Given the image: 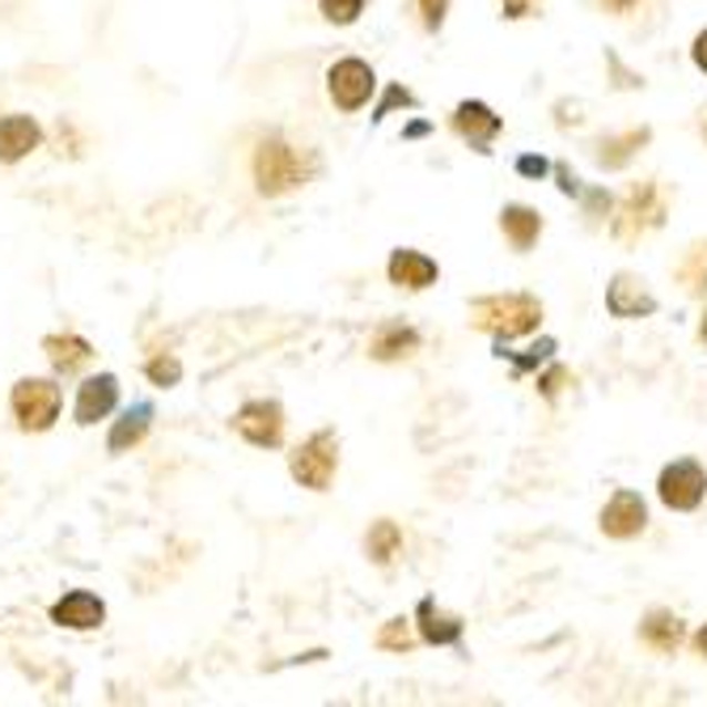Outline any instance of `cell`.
<instances>
[{
  "instance_id": "obj_31",
  "label": "cell",
  "mask_w": 707,
  "mask_h": 707,
  "mask_svg": "<svg viewBox=\"0 0 707 707\" xmlns=\"http://www.w3.org/2000/svg\"><path fill=\"white\" fill-rule=\"evenodd\" d=\"M543 0H504V13L509 18H525V13H534Z\"/></svg>"
},
{
  "instance_id": "obj_19",
  "label": "cell",
  "mask_w": 707,
  "mask_h": 707,
  "mask_svg": "<svg viewBox=\"0 0 707 707\" xmlns=\"http://www.w3.org/2000/svg\"><path fill=\"white\" fill-rule=\"evenodd\" d=\"M639 636H644V644H653L657 653H678V644H683V618H674V614H648L644 618V627H639Z\"/></svg>"
},
{
  "instance_id": "obj_15",
  "label": "cell",
  "mask_w": 707,
  "mask_h": 707,
  "mask_svg": "<svg viewBox=\"0 0 707 707\" xmlns=\"http://www.w3.org/2000/svg\"><path fill=\"white\" fill-rule=\"evenodd\" d=\"M606 309H611L614 318H644V314L657 309V301H653L632 276H618V280L611 284V293H606Z\"/></svg>"
},
{
  "instance_id": "obj_8",
  "label": "cell",
  "mask_w": 707,
  "mask_h": 707,
  "mask_svg": "<svg viewBox=\"0 0 707 707\" xmlns=\"http://www.w3.org/2000/svg\"><path fill=\"white\" fill-rule=\"evenodd\" d=\"M234 424H237V432L250 441V445L271 449V445H280V437H284V411L276 407V402L255 399V402H246V407L237 411Z\"/></svg>"
},
{
  "instance_id": "obj_35",
  "label": "cell",
  "mask_w": 707,
  "mask_h": 707,
  "mask_svg": "<svg viewBox=\"0 0 707 707\" xmlns=\"http://www.w3.org/2000/svg\"><path fill=\"white\" fill-rule=\"evenodd\" d=\"M695 644H699V653H704V657H707V627H704V632H699V639H695Z\"/></svg>"
},
{
  "instance_id": "obj_27",
  "label": "cell",
  "mask_w": 707,
  "mask_h": 707,
  "mask_svg": "<svg viewBox=\"0 0 707 707\" xmlns=\"http://www.w3.org/2000/svg\"><path fill=\"white\" fill-rule=\"evenodd\" d=\"M178 378H183V365H178L174 356L148 360V381H153V386H178Z\"/></svg>"
},
{
  "instance_id": "obj_37",
  "label": "cell",
  "mask_w": 707,
  "mask_h": 707,
  "mask_svg": "<svg viewBox=\"0 0 707 707\" xmlns=\"http://www.w3.org/2000/svg\"><path fill=\"white\" fill-rule=\"evenodd\" d=\"M704 136H707V111H704Z\"/></svg>"
},
{
  "instance_id": "obj_26",
  "label": "cell",
  "mask_w": 707,
  "mask_h": 707,
  "mask_svg": "<svg viewBox=\"0 0 707 707\" xmlns=\"http://www.w3.org/2000/svg\"><path fill=\"white\" fill-rule=\"evenodd\" d=\"M360 9H365V0H322V18L335 25H348L360 18Z\"/></svg>"
},
{
  "instance_id": "obj_20",
  "label": "cell",
  "mask_w": 707,
  "mask_h": 707,
  "mask_svg": "<svg viewBox=\"0 0 707 707\" xmlns=\"http://www.w3.org/2000/svg\"><path fill=\"white\" fill-rule=\"evenodd\" d=\"M420 348V335L411 327H399V322H390V327L378 330V339L369 344V352L373 360H399V356H411Z\"/></svg>"
},
{
  "instance_id": "obj_2",
  "label": "cell",
  "mask_w": 707,
  "mask_h": 707,
  "mask_svg": "<svg viewBox=\"0 0 707 707\" xmlns=\"http://www.w3.org/2000/svg\"><path fill=\"white\" fill-rule=\"evenodd\" d=\"M309 157H301L293 144L284 141H263L255 148V187L263 195H288L309 178Z\"/></svg>"
},
{
  "instance_id": "obj_11",
  "label": "cell",
  "mask_w": 707,
  "mask_h": 707,
  "mask_svg": "<svg viewBox=\"0 0 707 707\" xmlns=\"http://www.w3.org/2000/svg\"><path fill=\"white\" fill-rule=\"evenodd\" d=\"M119 402V381L111 373H98V378L81 381L76 390V424H98L115 411Z\"/></svg>"
},
{
  "instance_id": "obj_16",
  "label": "cell",
  "mask_w": 707,
  "mask_h": 707,
  "mask_svg": "<svg viewBox=\"0 0 707 707\" xmlns=\"http://www.w3.org/2000/svg\"><path fill=\"white\" fill-rule=\"evenodd\" d=\"M416 614H420V636H424L428 644H458V639H462V618H458V614H445L432 597H424Z\"/></svg>"
},
{
  "instance_id": "obj_4",
  "label": "cell",
  "mask_w": 707,
  "mask_h": 707,
  "mask_svg": "<svg viewBox=\"0 0 707 707\" xmlns=\"http://www.w3.org/2000/svg\"><path fill=\"white\" fill-rule=\"evenodd\" d=\"M660 221H665V195H660L657 183H639V187L627 191L623 208L614 216V234L623 242H639L648 229H657Z\"/></svg>"
},
{
  "instance_id": "obj_1",
  "label": "cell",
  "mask_w": 707,
  "mask_h": 707,
  "mask_svg": "<svg viewBox=\"0 0 707 707\" xmlns=\"http://www.w3.org/2000/svg\"><path fill=\"white\" fill-rule=\"evenodd\" d=\"M471 322L495 339H518L543 322V306L525 293H504V297H483L471 306Z\"/></svg>"
},
{
  "instance_id": "obj_18",
  "label": "cell",
  "mask_w": 707,
  "mask_h": 707,
  "mask_svg": "<svg viewBox=\"0 0 707 707\" xmlns=\"http://www.w3.org/2000/svg\"><path fill=\"white\" fill-rule=\"evenodd\" d=\"M500 225H504V234H509V242H513L518 250H530V246L539 242V234H543V216L534 213V208H521V204L504 208V213H500Z\"/></svg>"
},
{
  "instance_id": "obj_33",
  "label": "cell",
  "mask_w": 707,
  "mask_h": 707,
  "mask_svg": "<svg viewBox=\"0 0 707 707\" xmlns=\"http://www.w3.org/2000/svg\"><path fill=\"white\" fill-rule=\"evenodd\" d=\"M690 55H695V64H699V69L707 72V30L699 34V39H695V48H690Z\"/></svg>"
},
{
  "instance_id": "obj_13",
  "label": "cell",
  "mask_w": 707,
  "mask_h": 707,
  "mask_svg": "<svg viewBox=\"0 0 707 707\" xmlns=\"http://www.w3.org/2000/svg\"><path fill=\"white\" fill-rule=\"evenodd\" d=\"M453 127H458V132H462L479 153H488V144L500 136V127H504V123H500V115H492L483 102H462V106L453 111Z\"/></svg>"
},
{
  "instance_id": "obj_29",
  "label": "cell",
  "mask_w": 707,
  "mask_h": 707,
  "mask_svg": "<svg viewBox=\"0 0 707 707\" xmlns=\"http://www.w3.org/2000/svg\"><path fill=\"white\" fill-rule=\"evenodd\" d=\"M567 381H572V373H567V369H551V373H546V378L539 381V390H543L546 399H555V395L564 390Z\"/></svg>"
},
{
  "instance_id": "obj_9",
  "label": "cell",
  "mask_w": 707,
  "mask_h": 707,
  "mask_svg": "<svg viewBox=\"0 0 707 707\" xmlns=\"http://www.w3.org/2000/svg\"><path fill=\"white\" fill-rule=\"evenodd\" d=\"M102 618H106L102 597H94V593H85V590L64 593V597L51 606V623L72 627V632H94V627H102Z\"/></svg>"
},
{
  "instance_id": "obj_17",
  "label": "cell",
  "mask_w": 707,
  "mask_h": 707,
  "mask_svg": "<svg viewBox=\"0 0 707 707\" xmlns=\"http://www.w3.org/2000/svg\"><path fill=\"white\" fill-rule=\"evenodd\" d=\"M43 352H48V360L60 373H72V369H81V365L94 356V348H90V339H81V335H48V339H43Z\"/></svg>"
},
{
  "instance_id": "obj_36",
  "label": "cell",
  "mask_w": 707,
  "mask_h": 707,
  "mask_svg": "<svg viewBox=\"0 0 707 707\" xmlns=\"http://www.w3.org/2000/svg\"><path fill=\"white\" fill-rule=\"evenodd\" d=\"M704 339H707V314H704Z\"/></svg>"
},
{
  "instance_id": "obj_34",
  "label": "cell",
  "mask_w": 707,
  "mask_h": 707,
  "mask_svg": "<svg viewBox=\"0 0 707 707\" xmlns=\"http://www.w3.org/2000/svg\"><path fill=\"white\" fill-rule=\"evenodd\" d=\"M614 13H627V9H636V0H606Z\"/></svg>"
},
{
  "instance_id": "obj_6",
  "label": "cell",
  "mask_w": 707,
  "mask_h": 707,
  "mask_svg": "<svg viewBox=\"0 0 707 707\" xmlns=\"http://www.w3.org/2000/svg\"><path fill=\"white\" fill-rule=\"evenodd\" d=\"M707 492V474L699 462H674V467H665L660 471V483H657V495L665 509H699V500Z\"/></svg>"
},
{
  "instance_id": "obj_14",
  "label": "cell",
  "mask_w": 707,
  "mask_h": 707,
  "mask_svg": "<svg viewBox=\"0 0 707 707\" xmlns=\"http://www.w3.org/2000/svg\"><path fill=\"white\" fill-rule=\"evenodd\" d=\"M437 263L420 255V250H395L390 255V284H399V288H411V293H420L428 284H437Z\"/></svg>"
},
{
  "instance_id": "obj_21",
  "label": "cell",
  "mask_w": 707,
  "mask_h": 707,
  "mask_svg": "<svg viewBox=\"0 0 707 707\" xmlns=\"http://www.w3.org/2000/svg\"><path fill=\"white\" fill-rule=\"evenodd\" d=\"M653 141V132L648 127H636V132H623V136H611V141H602V153H597V162L606 165V170H623V165L636 157L644 144Z\"/></svg>"
},
{
  "instance_id": "obj_22",
  "label": "cell",
  "mask_w": 707,
  "mask_h": 707,
  "mask_svg": "<svg viewBox=\"0 0 707 707\" xmlns=\"http://www.w3.org/2000/svg\"><path fill=\"white\" fill-rule=\"evenodd\" d=\"M148 420H153V407H148V402L123 411V420L111 428V453H123L127 445H136L144 432H148Z\"/></svg>"
},
{
  "instance_id": "obj_12",
  "label": "cell",
  "mask_w": 707,
  "mask_h": 707,
  "mask_svg": "<svg viewBox=\"0 0 707 707\" xmlns=\"http://www.w3.org/2000/svg\"><path fill=\"white\" fill-rule=\"evenodd\" d=\"M43 141V132H39V123L30 115H4L0 119V162H22L25 153H34Z\"/></svg>"
},
{
  "instance_id": "obj_3",
  "label": "cell",
  "mask_w": 707,
  "mask_h": 707,
  "mask_svg": "<svg viewBox=\"0 0 707 707\" xmlns=\"http://www.w3.org/2000/svg\"><path fill=\"white\" fill-rule=\"evenodd\" d=\"M293 479L309 488V492H327L335 471H339V441H335V432H314L306 445H297L293 453Z\"/></svg>"
},
{
  "instance_id": "obj_30",
  "label": "cell",
  "mask_w": 707,
  "mask_h": 707,
  "mask_svg": "<svg viewBox=\"0 0 707 707\" xmlns=\"http://www.w3.org/2000/svg\"><path fill=\"white\" fill-rule=\"evenodd\" d=\"M399 102H402V106H411L416 98L407 94V90H390V98H386V102H381V106H378V119H381V115H390V111H395Z\"/></svg>"
},
{
  "instance_id": "obj_5",
  "label": "cell",
  "mask_w": 707,
  "mask_h": 707,
  "mask_svg": "<svg viewBox=\"0 0 707 707\" xmlns=\"http://www.w3.org/2000/svg\"><path fill=\"white\" fill-rule=\"evenodd\" d=\"M13 416L25 432H48L60 416V386L43 378H25L13 386Z\"/></svg>"
},
{
  "instance_id": "obj_24",
  "label": "cell",
  "mask_w": 707,
  "mask_h": 707,
  "mask_svg": "<svg viewBox=\"0 0 707 707\" xmlns=\"http://www.w3.org/2000/svg\"><path fill=\"white\" fill-rule=\"evenodd\" d=\"M678 280L690 297H704L707 293V242H695L690 250H686V259L678 263Z\"/></svg>"
},
{
  "instance_id": "obj_10",
  "label": "cell",
  "mask_w": 707,
  "mask_h": 707,
  "mask_svg": "<svg viewBox=\"0 0 707 707\" xmlns=\"http://www.w3.org/2000/svg\"><path fill=\"white\" fill-rule=\"evenodd\" d=\"M644 521H648V509H644V500L636 492H614L611 504L602 509V530L611 539H636L644 530Z\"/></svg>"
},
{
  "instance_id": "obj_28",
  "label": "cell",
  "mask_w": 707,
  "mask_h": 707,
  "mask_svg": "<svg viewBox=\"0 0 707 707\" xmlns=\"http://www.w3.org/2000/svg\"><path fill=\"white\" fill-rule=\"evenodd\" d=\"M445 9L449 0H420V18H424L428 30H437V25L445 22Z\"/></svg>"
},
{
  "instance_id": "obj_25",
  "label": "cell",
  "mask_w": 707,
  "mask_h": 707,
  "mask_svg": "<svg viewBox=\"0 0 707 707\" xmlns=\"http://www.w3.org/2000/svg\"><path fill=\"white\" fill-rule=\"evenodd\" d=\"M378 648H390V653H407L411 648V627L402 618H390L378 632Z\"/></svg>"
},
{
  "instance_id": "obj_32",
  "label": "cell",
  "mask_w": 707,
  "mask_h": 707,
  "mask_svg": "<svg viewBox=\"0 0 707 707\" xmlns=\"http://www.w3.org/2000/svg\"><path fill=\"white\" fill-rule=\"evenodd\" d=\"M518 170H521V174H530V178H543V174H546V162H543V157H521Z\"/></svg>"
},
{
  "instance_id": "obj_23",
  "label": "cell",
  "mask_w": 707,
  "mask_h": 707,
  "mask_svg": "<svg viewBox=\"0 0 707 707\" xmlns=\"http://www.w3.org/2000/svg\"><path fill=\"white\" fill-rule=\"evenodd\" d=\"M365 546H369V560H373V564H381V567L395 564V555L402 551V530L395 521H378V525L369 530Z\"/></svg>"
},
{
  "instance_id": "obj_7",
  "label": "cell",
  "mask_w": 707,
  "mask_h": 707,
  "mask_svg": "<svg viewBox=\"0 0 707 707\" xmlns=\"http://www.w3.org/2000/svg\"><path fill=\"white\" fill-rule=\"evenodd\" d=\"M327 85L339 111H360V106L369 102V94H373L378 76H373V69H369L365 60H339V64L327 72Z\"/></svg>"
}]
</instances>
